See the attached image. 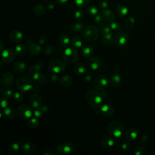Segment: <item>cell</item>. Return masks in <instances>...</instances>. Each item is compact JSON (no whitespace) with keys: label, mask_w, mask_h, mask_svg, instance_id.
I'll return each mask as SVG.
<instances>
[{"label":"cell","mask_w":155,"mask_h":155,"mask_svg":"<svg viewBox=\"0 0 155 155\" xmlns=\"http://www.w3.org/2000/svg\"><path fill=\"white\" fill-rule=\"evenodd\" d=\"M41 154L43 155H53V152L50 149H45L42 151Z\"/></svg>","instance_id":"56"},{"label":"cell","mask_w":155,"mask_h":155,"mask_svg":"<svg viewBox=\"0 0 155 155\" xmlns=\"http://www.w3.org/2000/svg\"><path fill=\"white\" fill-rule=\"evenodd\" d=\"M17 112L18 115L23 119L29 118L33 115V110L31 106L27 104H22L20 105Z\"/></svg>","instance_id":"8"},{"label":"cell","mask_w":155,"mask_h":155,"mask_svg":"<svg viewBox=\"0 0 155 155\" xmlns=\"http://www.w3.org/2000/svg\"><path fill=\"white\" fill-rule=\"evenodd\" d=\"M13 70L16 73H23L26 68V65L25 63L23 61H17L13 65Z\"/></svg>","instance_id":"24"},{"label":"cell","mask_w":155,"mask_h":155,"mask_svg":"<svg viewBox=\"0 0 155 155\" xmlns=\"http://www.w3.org/2000/svg\"><path fill=\"white\" fill-rule=\"evenodd\" d=\"M44 52L47 55H51L55 52V47L52 45L49 44L44 47Z\"/></svg>","instance_id":"45"},{"label":"cell","mask_w":155,"mask_h":155,"mask_svg":"<svg viewBox=\"0 0 155 155\" xmlns=\"http://www.w3.org/2000/svg\"><path fill=\"white\" fill-rule=\"evenodd\" d=\"M116 11L120 18H124L128 14V9L123 4H119L116 7Z\"/></svg>","instance_id":"28"},{"label":"cell","mask_w":155,"mask_h":155,"mask_svg":"<svg viewBox=\"0 0 155 155\" xmlns=\"http://www.w3.org/2000/svg\"><path fill=\"white\" fill-rule=\"evenodd\" d=\"M67 1L68 0H55L56 3H57L58 4H61L66 3L67 2Z\"/></svg>","instance_id":"59"},{"label":"cell","mask_w":155,"mask_h":155,"mask_svg":"<svg viewBox=\"0 0 155 155\" xmlns=\"http://www.w3.org/2000/svg\"><path fill=\"white\" fill-rule=\"evenodd\" d=\"M4 116L10 119H13L16 116V111L12 107H6L4 111Z\"/></svg>","instance_id":"30"},{"label":"cell","mask_w":155,"mask_h":155,"mask_svg":"<svg viewBox=\"0 0 155 155\" xmlns=\"http://www.w3.org/2000/svg\"><path fill=\"white\" fill-rule=\"evenodd\" d=\"M83 30H84V25L81 23H75L70 25V31L74 33L79 32Z\"/></svg>","instance_id":"36"},{"label":"cell","mask_w":155,"mask_h":155,"mask_svg":"<svg viewBox=\"0 0 155 155\" xmlns=\"http://www.w3.org/2000/svg\"><path fill=\"white\" fill-rule=\"evenodd\" d=\"M22 152L27 155H32L37 151V147L35 144L32 142H24L21 144Z\"/></svg>","instance_id":"11"},{"label":"cell","mask_w":155,"mask_h":155,"mask_svg":"<svg viewBox=\"0 0 155 155\" xmlns=\"http://www.w3.org/2000/svg\"><path fill=\"white\" fill-rule=\"evenodd\" d=\"M143 1H147V0H143Z\"/></svg>","instance_id":"62"},{"label":"cell","mask_w":155,"mask_h":155,"mask_svg":"<svg viewBox=\"0 0 155 155\" xmlns=\"http://www.w3.org/2000/svg\"><path fill=\"white\" fill-rule=\"evenodd\" d=\"M14 76L11 72H4L1 77V84L4 88L11 87L14 83Z\"/></svg>","instance_id":"10"},{"label":"cell","mask_w":155,"mask_h":155,"mask_svg":"<svg viewBox=\"0 0 155 155\" xmlns=\"http://www.w3.org/2000/svg\"><path fill=\"white\" fill-rule=\"evenodd\" d=\"M12 97L13 98L14 101H15L17 103L21 102L24 100V96L23 93L19 92H16L15 93H13Z\"/></svg>","instance_id":"42"},{"label":"cell","mask_w":155,"mask_h":155,"mask_svg":"<svg viewBox=\"0 0 155 155\" xmlns=\"http://www.w3.org/2000/svg\"><path fill=\"white\" fill-rule=\"evenodd\" d=\"M48 41V38L46 36H41L39 39V43L40 45L45 44Z\"/></svg>","instance_id":"53"},{"label":"cell","mask_w":155,"mask_h":155,"mask_svg":"<svg viewBox=\"0 0 155 155\" xmlns=\"http://www.w3.org/2000/svg\"><path fill=\"white\" fill-rule=\"evenodd\" d=\"M121 148L124 151H129L131 148V145L128 142H124L121 145Z\"/></svg>","instance_id":"52"},{"label":"cell","mask_w":155,"mask_h":155,"mask_svg":"<svg viewBox=\"0 0 155 155\" xmlns=\"http://www.w3.org/2000/svg\"><path fill=\"white\" fill-rule=\"evenodd\" d=\"M54 4L53 3H49L48 5H47V8L50 10H52L54 9Z\"/></svg>","instance_id":"60"},{"label":"cell","mask_w":155,"mask_h":155,"mask_svg":"<svg viewBox=\"0 0 155 155\" xmlns=\"http://www.w3.org/2000/svg\"><path fill=\"white\" fill-rule=\"evenodd\" d=\"M108 79H107L106 76L101 75L96 77L93 81V86L95 89L98 91H102L108 86Z\"/></svg>","instance_id":"7"},{"label":"cell","mask_w":155,"mask_h":155,"mask_svg":"<svg viewBox=\"0 0 155 155\" xmlns=\"http://www.w3.org/2000/svg\"><path fill=\"white\" fill-rule=\"evenodd\" d=\"M134 153L136 155H143L146 153V148L143 146H138L135 147Z\"/></svg>","instance_id":"40"},{"label":"cell","mask_w":155,"mask_h":155,"mask_svg":"<svg viewBox=\"0 0 155 155\" xmlns=\"http://www.w3.org/2000/svg\"><path fill=\"white\" fill-rule=\"evenodd\" d=\"M109 134L115 138H119L124 133V125L118 121H113L107 126Z\"/></svg>","instance_id":"2"},{"label":"cell","mask_w":155,"mask_h":155,"mask_svg":"<svg viewBox=\"0 0 155 155\" xmlns=\"http://www.w3.org/2000/svg\"><path fill=\"white\" fill-rule=\"evenodd\" d=\"M138 135V130L135 127H130L127 129L124 133V136L125 139L132 141L135 139Z\"/></svg>","instance_id":"17"},{"label":"cell","mask_w":155,"mask_h":155,"mask_svg":"<svg viewBox=\"0 0 155 155\" xmlns=\"http://www.w3.org/2000/svg\"><path fill=\"white\" fill-rule=\"evenodd\" d=\"M58 83L63 87H69L73 84L72 78L68 75H63L58 79Z\"/></svg>","instance_id":"19"},{"label":"cell","mask_w":155,"mask_h":155,"mask_svg":"<svg viewBox=\"0 0 155 155\" xmlns=\"http://www.w3.org/2000/svg\"><path fill=\"white\" fill-rule=\"evenodd\" d=\"M81 52L82 55L84 56V57L87 58L92 55L93 52V50L91 46L89 44H86L81 47Z\"/></svg>","instance_id":"29"},{"label":"cell","mask_w":155,"mask_h":155,"mask_svg":"<svg viewBox=\"0 0 155 155\" xmlns=\"http://www.w3.org/2000/svg\"><path fill=\"white\" fill-rule=\"evenodd\" d=\"M15 50L19 56H23L26 53L27 47L23 44H18L15 47Z\"/></svg>","instance_id":"38"},{"label":"cell","mask_w":155,"mask_h":155,"mask_svg":"<svg viewBox=\"0 0 155 155\" xmlns=\"http://www.w3.org/2000/svg\"><path fill=\"white\" fill-rule=\"evenodd\" d=\"M27 125L30 128L35 129L38 128L39 125V121L36 118H32L27 121Z\"/></svg>","instance_id":"39"},{"label":"cell","mask_w":155,"mask_h":155,"mask_svg":"<svg viewBox=\"0 0 155 155\" xmlns=\"http://www.w3.org/2000/svg\"><path fill=\"white\" fill-rule=\"evenodd\" d=\"M42 103V98L38 93H34L29 98V103L35 108H38Z\"/></svg>","instance_id":"21"},{"label":"cell","mask_w":155,"mask_h":155,"mask_svg":"<svg viewBox=\"0 0 155 155\" xmlns=\"http://www.w3.org/2000/svg\"><path fill=\"white\" fill-rule=\"evenodd\" d=\"M87 65L90 69L92 70H96L100 67L101 60L97 56H92V57L88 59L87 61Z\"/></svg>","instance_id":"15"},{"label":"cell","mask_w":155,"mask_h":155,"mask_svg":"<svg viewBox=\"0 0 155 155\" xmlns=\"http://www.w3.org/2000/svg\"><path fill=\"white\" fill-rule=\"evenodd\" d=\"M33 115H35V116H36V118H42L44 116V115L43 113H42L38 108H36L33 113Z\"/></svg>","instance_id":"54"},{"label":"cell","mask_w":155,"mask_h":155,"mask_svg":"<svg viewBox=\"0 0 155 155\" xmlns=\"http://www.w3.org/2000/svg\"><path fill=\"white\" fill-rule=\"evenodd\" d=\"M7 97L6 96H3L1 97V106L2 108H6V107H7L8 105H9V101L7 100Z\"/></svg>","instance_id":"51"},{"label":"cell","mask_w":155,"mask_h":155,"mask_svg":"<svg viewBox=\"0 0 155 155\" xmlns=\"http://www.w3.org/2000/svg\"><path fill=\"white\" fill-rule=\"evenodd\" d=\"M49 76L50 80L53 82H55L57 81H58V76H57V75H56V73L53 72L52 71H51V70H50V72L49 73Z\"/></svg>","instance_id":"50"},{"label":"cell","mask_w":155,"mask_h":155,"mask_svg":"<svg viewBox=\"0 0 155 155\" xmlns=\"http://www.w3.org/2000/svg\"><path fill=\"white\" fill-rule=\"evenodd\" d=\"M37 108H38L42 113H43L44 115H46V114H49V112L50 111V108L47 106H40Z\"/></svg>","instance_id":"49"},{"label":"cell","mask_w":155,"mask_h":155,"mask_svg":"<svg viewBox=\"0 0 155 155\" xmlns=\"http://www.w3.org/2000/svg\"><path fill=\"white\" fill-rule=\"evenodd\" d=\"M82 35L86 40L89 42H93L98 39L100 35V31L94 25H89L84 28L82 31Z\"/></svg>","instance_id":"3"},{"label":"cell","mask_w":155,"mask_h":155,"mask_svg":"<svg viewBox=\"0 0 155 155\" xmlns=\"http://www.w3.org/2000/svg\"><path fill=\"white\" fill-rule=\"evenodd\" d=\"M43 67H44L43 62H42V61L36 62L31 66V67L29 70V72L30 74L33 75L36 72H39L40 70H42V68H43Z\"/></svg>","instance_id":"27"},{"label":"cell","mask_w":155,"mask_h":155,"mask_svg":"<svg viewBox=\"0 0 155 155\" xmlns=\"http://www.w3.org/2000/svg\"><path fill=\"white\" fill-rule=\"evenodd\" d=\"M59 42L61 46L66 47L70 44V39L67 35L63 33L59 38Z\"/></svg>","instance_id":"35"},{"label":"cell","mask_w":155,"mask_h":155,"mask_svg":"<svg viewBox=\"0 0 155 155\" xmlns=\"http://www.w3.org/2000/svg\"><path fill=\"white\" fill-rule=\"evenodd\" d=\"M108 82L114 87H118L121 83V78L118 74L114 73L108 78Z\"/></svg>","instance_id":"22"},{"label":"cell","mask_w":155,"mask_h":155,"mask_svg":"<svg viewBox=\"0 0 155 155\" xmlns=\"http://www.w3.org/2000/svg\"><path fill=\"white\" fill-rule=\"evenodd\" d=\"M91 79H92V76H91V75H87L86 76V77H85V79H86V81H90L91 80Z\"/></svg>","instance_id":"61"},{"label":"cell","mask_w":155,"mask_h":155,"mask_svg":"<svg viewBox=\"0 0 155 155\" xmlns=\"http://www.w3.org/2000/svg\"><path fill=\"white\" fill-rule=\"evenodd\" d=\"M33 14L36 17H41L45 13V7L41 4H37L34 6L33 9Z\"/></svg>","instance_id":"31"},{"label":"cell","mask_w":155,"mask_h":155,"mask_svg":"<svg viewBox=\"0 0 155 155\" xmlns=\"http://www.w3.org/2000/svg\"><path fill=\"white\" fill-rule=\"evenodd\" d=\"M86 100L89 105L94 109L99 108L103 103V96L96 89H89L86 94Z\"/></svg>","instance_id":"1"},{"label":"cell","mask_w":155,"mask_h":155,"mask_svg":"<svg viewBox=\"0 0 155 155\" xmlns=\"http://www.w3.org/2000/svg\"><path fill=\"white\" fill-rule=\"evenodd\" d=\"M29 50L31 55L36 56L41 53L42 48L40 44H38L36 43H32L29 46Z\"/></svg>","instance_id":"26"},{"label":"cell","mask_w":155,"mask_h":155,"mask_svg":"<svg viewBox=\"0 0 155 155\" xmlns=\"http://www.w3.org/2000/svg\"><path fill=\"white\" fill-rule=\"evenodd\" d=\"M1 94L3 95V96H6L7 98L12 97L13 95L12 90L11 89H8V88H4V90L1 89Z\"/></svg>","instance_id":"47"},{"label":"cell","mask_w":155,"mask_h":155,"mask_svg":"<svg viewBox=\"0 0 155 155\" xmlns=\"http://www.w3.org/2000/svg\"><path fill=\"white\" fill-rule=\"evenodd\" d=\"M15 58V54L12 49H7L2 52L1 60L6 63L12 62Z\"/></svg>","instance_id":"14"},{"label":"cell","mask_w":155,"mask_h":155,"mask_svg":"<svg viewBox=\"0 0 155 155\" xmlns=\"http://www.w3.org/2000/svg\"><path fill=\"white\" fill-rule=\"evenodd\" d=\"M21 147V144L18 143H14L8 146V152L11 154H15L18 152Z\"/></svg>","instance_id":"32"},{"label":"cell","mask_w":155,"mask_h":155,"mask_svg":"<svg viewBox=\"0 0 155 155\" xmlns=\"http://www.w3.org/2000/svg\"><path fill=\"white\" fill-rule=\"evenodd\" d=\"M49 69L55 73H60L64 72L65 69V63L59 59H53L49 64Z\"/></svg>","instance_id":"6"},{"label":"cell","mask_w":155,"mask_h":155,"mask_svg":"<svg viewBox=\"0 0 155 155\" xmlns=\"http://www.w3.org/2000/svg\"><path fill=\"white\" fill-rule=\"evenodd\" d=\"M111 30L114 32H119L121 29V25L118 22L113 21L110 24Z\"/></svg>","instance_id":"44"},{"label":"cell","mask_w":155,"mask_h":155,"mask_svg":"<svg viewBox=\"0 0 155 155\" xmlns=\"http://www.w3.org/2000/svg\"><path fill=\"white\" fill-rule=\"evenodd\" d=\"M115 140L114 138L110 136H106L103 137L101 140V146L106 148L113 147L115 145Z\"/></svg>","instance_id":"23"},{"label":"cell","mask_w":155,"mask_h":155,"mask_svg":"<svg viewBox=\"0 0 155 155\" xmlns=\"http://www.w3.org/2000/svg\"><path fill=\"white\" fill-rule=\"evenodd\" d=\"M9 38L13 43L19 44L23 40V35L22 33L18 31H13L10 33Z\"/></svg>","instance_id":"18"},{"label":"cell","mask_w":155,"mask_h":155,"mask_svg":"<svg viewBox=\"0 0 155 155\" xmlns=\"http://www.w3.org/2000/svg\"><path fill=\"white\" fill-rule=\"evenodd\" d=\"M99 7L101 9H103V10H105L108 7V3L106 1H100L99 3Z\"/></svg>","instance_id":"55"},{"label":"cell","mask_w":155,"mask_h":155,"mask_svg":"<svg viewBox=\"0 0 155 155\" xmlns=\"http://www.w3.org/2000/svg\"><path fill=\"white\" fill-rule=\"evenodd\" d=\"M101 16L102 17L103 21L108 23H111L114 21L115 18L114 13L111 10L108 9L104 10L101 13Z\"/></svg>","instance_id":"16"},{"label":"cell","mask_w":155,"mask_h":155,"mask_svg":"<svg viewBox=\"0 0 155 155\" xmlns=\"http://www.w3.org/2000/svg\"><path fill=\"white\" fill-rule=\"evenodd\" d=\"M110 31L111 28L110 25L106 23H101L100 24V31L103 35L110 33Z\"/></svg>","instance_id":"37"},{"label":"cell","mask_w":155,"mask_h":155,"mask_svg":"<svg viewBox=\"0 0 155 155\" xmlns=\"http://www.w3.org/2000/svg\"><path fill=\"white\" fill-rule=\"evenodd\" d=\"M5 47V43H4V41L3 40L0 41V50L1 51H3L4 48Z\"/></svg>","instance_id":"58"},{"label":"cell","mask_w":155,"mask_h":155,"mask_svg":"<svg viewBox=\"0 0 155 155\" xmlns=\"http://www.w3.org/2000/svg\"><path fill=\"white\" fill-rule=\"evenodd\" d=\"M71 43L72 46L74 48H81L82 47L84 41L81 37L76 36L72 39Z\"/></svg>","instance_id":"34"},{"label":"cell","mask_w":155,"mask_h":155,"mask_svg":"<svg viewBox=\"0 0 155 155\" xmlns=\"http://www.w3.org/2000/svg\"><path fill=\"white\" fill-rule=\"evenodd\" d=\"M128 35L124 32H118L114 37V42L116 46L122 47L125 46L128 42Z\"/></svg>","instance_id":"12"},{"label":"cell","mask_w":155,"mask_h":155,"mask_svg":"<svg viewBox=\"0 0 155 155\" xmlns=\"http://www.w3.org/2000/svg\"><path fill=\"white\" fill-rule=\"evenodd\" d=\"M100 113L105 117H111L114 114V108L112 106L108 104H104L102 106L100 110Z\"/></svg>","instance_id":"20"},{"label":"cell","mask_w":155,"mask_h":155,"mask_svg":"<svg viewBox=\"0 0 155 155\" xmlns=\"http://www.w3.org/2000/svg\"><path fill=\"white\" fill-rule=\"evenodd\" d=\"M74 16L76 19L77 20H81L84 17V13L83 12L81 9H77L75 10L74 13Z\"/></svg>","instance_id":"48"},{"label":"cell","mask_w":155,"mask_h":155,"mask_svg":"<svg viewBox=\"0 0 155 155\" xmlns=\"http://www.w3.org/2000/svg\"><path fill=\"white\" fill-rule=\"evenodd\" d=\"M87 71L86 65L84 63H79L76 64L73 67V72L76 75H81Z\"/></svg>","instance_id":"25"},{"label":"cell","mask_w":155,"mask_h":155,"mask_svg":"<svg viewBox=\"0 0 155 155\" xmlns=\"http://www.w3.org/2000/svg\"><path fill=\"white\" fill-rule=\"evenodd\" d=\"M17 89L23 92L29 91L33 87V81L28 76H23L19 78L16 83Z\"/></svg>","instance_id":"4"},{"label":"cell","mask_w":155,"mask_h":155,"mask_svg":"<svg viewBox=\"0 0 155 155\" xmlns=\"http://www.w3.org/2000/svg\"><path fill=\"white\" fill-rule=\"evenodd\" d=\"M135 22V19L133 17H129L125 20V26L127 29H131L134 26Z\"/></svg>","instance_id":"41"},{"label":"cell","mask_w":155,"mask_h":155,"mask_svg":"<svg viewBox=\"0 0 155 155\" xmlns=\"http://www.w3.org/2000/svg\"><path fill=\"white\" fill-rule=\"evenodd\" d=\"M90 0H75V2L77 6L80 8L86 7L90 3Z\"/></svg>","instance_id":"43"},{"label":"cell","mask_w":155,"mask_h":155,"mask_svg":"<svg viewBox=\"0 0 155 155\" xmlns=\"http://www.w3.org/2000/svg\"><path fill=\"white\" fill-rule=\"evenodd\" d=\"M32 79L35 85L39 87L44 86L47 82L45 76L39 72L32 75Z\"/></svg>","instance_id":"13"},{"label":"cell","mask_w":155,"mask_h":155,"mask_svg":"<svg viewBox=\"0 0 155 155\" xmlns=\"http://www.w3.org/2000/svg\"><path fill=\"white\" fill-rule=\"evenodd\" d=\"M114 41V38L113 36V35L110 33L103 35L101 39L102 43L105 45H109L111 44Z\"/></svg>","instance_id":"33"},{"label":"cell","mask_w":155,"mask_h":155,"mask_svg":"<svg viewBox=\"0 0 155 155\" xmlns=\"http://www.w3.org/2000/svg\"><path fill=\"white\" fill-rule=\"evenodd\" d=\"M94 21L95 23H100L101 22V21H103L102 20V17L101 16V15H96L95 16V18H94Z\"/></svg>","instance_id":"57"},{"label":"cell","mask_w":155,"mask_h":155,"mask_svg":"<svg viewBox=\"0 0 155 155\" xmlns=\"http://www.w3.org/2000/svg\"><path fill=\"white\" fill-rule=\"evenodd\" d=\"M87 12L89 14V15H93V16H95V15H97L98 10V9L95 6H89L87 7Z\"/></svg>","instance_id":"46"},{"label":"cell","mask_w":155,"mask_h":155,"mask_svg":"<svg viewBox=\"0 0 155 155\" xmlns=\"http://www.w3.org/2000/svg\"><path fill=\"white\" fill-rule=\"evenodd\" d=\"M63 57L65 62L68 64H72L76 63L78 60V53L75 49L73 48H67L64 50Z\"/></svg>","instance_id":"5"},{"label":"cell","mask_w":155,"mask_h":155,"mask_svg":"<svg viewBox=\"0 0 155 155\" xmlns=\"http://www.w3.org/2000/svg\"><path fill=\"white\" fill-rule=\"evenodd\" d=\"M56 150L61 154H68L76 150V146L72 143L65 142L56 146Z\"/></svg>","instance_id":"9"}]
</instances>
